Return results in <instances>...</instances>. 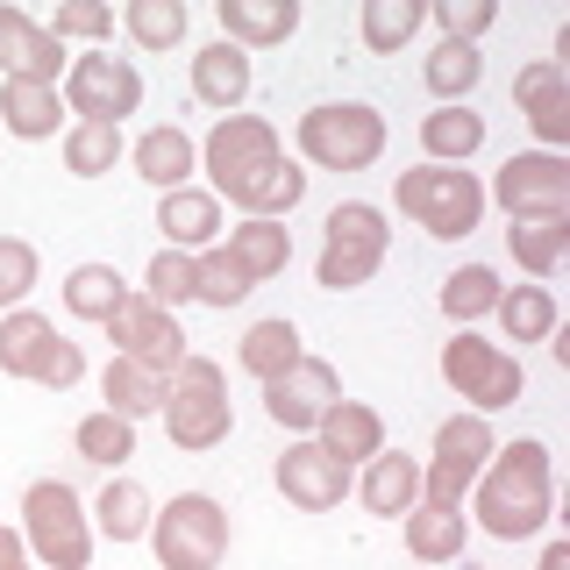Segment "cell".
Wrapping results in <instances>:
<instances>
[{"label":"cell","mask_w":570,"mask_h":570,"mask_svg":"<svg viewBox=\"0 0 570 570\" xmlns=\"http://www.w3.org/2000/svg\"><path fill=\"white\" fill-rule=\"evenodd\" d=\"M478 521L499 542H521V534L549 521V450L542 442L492 450V463L478 471Z\"/></svg>","instance_id":"1"},{"label":"cell","mask_w":570,"mask_h":570,"mask_svg":"<svg viewBox=\"0 0 570 570\" xmlns=\"http://www.w3.org/2000/svg\"><path fill=\"white\" fill-rule=\"evenodd\" d=\"M385 150V115L364 100H328L299 115V157L321 171H364Z\"/></svg>","instance_id":"2"},{"label":"cell","mask_w":570,"mask_h":570,"mask_svg":"<svg viewBox=\"0 0 570 570\" xmlns=\"http://www.w3.org/2000/svg\"><path fill=\"white\" fill-rule=\"evenodd\" d=\"M165 428L178 450H214V442H228V379L214 356H186V364L171 371L165 385Z\"/></svg>","instance_id":"3"},{"label":"cell","mask_w":570,"mask_h":570,"mask_svg":"<svg viewBox=\"0 0 570 570\" xmlns=\"http://www.w3.org/2000/svg\"><path fill=\"white\" fill-rule=\"evenodd\" d=\"M400 214H414L428 236H471L485 214V186L463 165H414L400 171Z\"/></svg>","instance_id":"4"},{"label":"cell","mask_w":570,"mask_h":570,"mask_svg":"<svg viewBox=\"0 0 570 570\" xmlns=\"http://www.w3.org/2000/svg\"><path fill=\"white\" fill-rule=\"evenodd\" d=\"M150 549L165 570H214L228 557V513L207 492H178L165 513H150Z\"/></svg>","instance_id":"5"},{"label":"cell","mask_w":570,"mask_h":570,"mask_svg":"<svg viewBox=\"0 0 570 570\" xmlns=\"http://www.w3.org/2000/svg\"><path fill=\"white\" fill-rule=\"evenodd\" d=\"M22 534H29V549L50 570H86V557H94L86 507H79V492H71V485H58V478H36V485H29V499H22Z\"/></svg>","instance_id":"6"},{"label":"cell","mask_w":570,"mask_h":570,"mask_svg":"<svg viewBox=\"0 0 570 570\" xmlns=\"http://www.w3.org/2000/svg\"><path fill=\"white\" fill-rule=\"evenodd\" d=\"M385 243H392L385 214L371 207V200H343V207L328 214V243H321L314 278L328 285V293H350V285H364L385 264Z\"/></svg>","instance_id":"7"},{"label":"cell","mask_w":570,"mask_h":570,"mask_svg":"<svg viewBox=\"0 0 570 570\" xmlns=\"http://www.w3.org/2000/svg\"><path fill=\"white\" fill-rule=\"evenodd\" d=\"M0 371H8V379H36V385L65 392V385H79L86 356H79V343H65V335H58V321L14 307L8 321H0Z\"/></svg>","instance_id":"8"},{"label":"cell","mask_w":570,"mask_h":570,"mask_svg":"<svg viewBox=\"0 0 570 570\" xmlns=\"http://www.w3.org/2000/svg\"><path fill=\"white\" fill-rule=\"evenodd\" d=\"M492 428L485 414H456V421H442L435 428V463L421 471V507H456L463 513V492L478 485V471L492 463Z\"/></svg>","instance_id":"9"},{"label":"cell","mask_w":570,"mask_h":570,"mask_svg":"<svg viewBox=\"0 0 570 570\" xmlns=\"http://www.w3.org/2000/svg\"><path fill=\"white\" fill-rule=\"evenodd\" d=\"M492 200L507 222H570V157L557 150H521L492 178Z\"/></svg>","instance_id":"10"},{"label":"cell","mask_w":570,"mask_h":570,"mask_svg":"<svg viewBox=\"0 0 570 570\" xmlns=\"http://www.w3.org/2000/svg\"><path fill=\"white\" fill-rule=\"evenodd\" d=\"M442 379L456 385V400H471V414H492V406L521 400V356H507L485 335H450L442 343Z\"/></svg>","instance_id":"11"},{"label":"cell","mask_w":570,"mask_h":570,"mask_svg":"<svg viewBox=\"0 0 570 570\" xmlns=\"http://www.w3.org/2000/svg\"><path fill=\"white\" fill-rule=\"evenodd\" d=\"M65 107L79 121H115V129H121V115H136V107H142V71L129 58L94 50V58H79V65L65 71Z\"/></svg>","instance_id":"12"},{"label":"cell","mask_w":570,"mask_h":570,"mask_svg":"<svg viewBox=\"0 0 570 570\" xmlns=\"http://www.w3.org/2000/svg\"><path fill=\"white\" fill-rule=\"evenodd\" d=\"M107 335H115V356H136V364H150V371H171L186 364V328H178V314H165L157 299H121L115 314H107Z\"/></svg>","instance_id":"13"},{"label":"cell","mask_w":570,"mask_h":570,"mask_svg":"<svg viewBox=\"0 0 570 570\" xmlns=\"http://www.w3.org/2000/svg\"><path fill=\"white\" fill-rule=\"evenodd\" d=\"M200 157H207V171H214V193H236L249 171H264V165H278V129L272 121H257V115H222L214 121V136L200 142Z\"/></svg>","instance_id":"14"},{"label":"cell","mask_w":570,"mask_h":570,"mask_svg":"<svg viewBox=\"0 0 570 570\" xmlns=\"http://www.w3.org/2000/svg\"><path fill=\"white\" fill-rule=\"evenodd\" d=\"M335 400H343V385H335V371L321 364V356H299L293 371H278V379L264 385V414L278 428H293V435H314Z\"/></svg>","instance_id":"15"},{"label":"cell","mask_w":570,"mask_h":570,"mask_svg":"<svg viewBox=\"0 0 570 570\" xmlns=\"http://www.w3.org/2000/svg\"><path fill=\"white\" fill-rule=\"evenodd\" d=\"M278 492L293 499L299 513H335L350 499V463H335L321 442H293V450L278 456Z\"/></svg>","instance_id":"16"},{"label":"cell","mask_w":570,"mask_h":570,"mask_svg":"<svg viewBox=\"0 0 570 570\" xmlns=\"http://www.w3.org/2000/svg\"><path fill=\"white\" fill-rule=\"evenodd\" d=\"M0 71L36 79V86H58V71H65V43L43 22H29L22 8H8V0H0Z\"/></svg>","instance_id":"17"},{"label":"cell","mask_w":570,"mask_h":570,"mask_svg":"<svg viewBox=\"0 0 570 570\" xmlns=\"http://www.w3.org/2000/svg\"><path fill=\"white\" fill-rule=\"evenodd\" d=\"M513 94H521L534 136L557 150V142H570V86H563V65L557 58H534L521 79H513Z\"/></svg>","instance_id":"18"},{"label":"cell","mask_w":570,"mask_h":570,"mask_svg":"<svg viewBox=\"0 0 570 570\" xmlns=\"http://www.w3.org/2000/svg\"><path fill=\"white\" fill-rule=\"evenodd\" d=\"M214 14H222V43H236V50L285 43V36L299 29L293 0H214Z\"/></svg>","instance_id":"19"},{"label":"cell","mask_w":570,"mask_h":570,"mask_svg":"<svg viewBox=\"0 0 570 570\" xmlns=\"http://www.w3.org/2000/svg\"><path fill=\"white\" fill-rule=\"evenodd\" d=\"M314 442H321V450H328L335 463H371V456L385 450V421L371 414L364 400H335L328 414H321Z\"/></svg>","instance_id":"20"},{"label":"cell","mask_w":570,"mask_h":570,"mask_svg":"<svg viewBox=\"0 0 570 570\" xmlns=\"http://www.w3.org/2000/svg\"><path fill=\"white\" fill-rule=\"evenodd\" d=\"M364 507L371 513H385V521H400V513H414L421 507V463L406 456V450H379L364 463Z\"/></svg>","instance_id":"21"},{"label":"cell","mask_w":570,"mask_h":570,"mask_svg":"<svg viewBox=\"0 0 570 570\" xmlns=\"http://www.w3.org/2000/svg\"><path fill=\"white\" fill-rule=\"evenodd\" d=\"M157 228H165V249H214V236H222V200L214 193H193V186H178L157 200Z\"/></svg>","instance_id":"22"},{"label":"cell","mask_w":570,"mask_h":570,"mask_svg":"<svg viewBox=\"0 0 570 570\" xmlns=\"http://www.w3.org/2000/svg\"><path fill=\"white\" fill-rule=\"evenodd\" d=\"M249 222H278V214H293L299 200H307V171L293 165V157H278V165H264V171H249L236 193H228Z\"/></svg>","instance_id":"23"},{"label":"cell","mask_w":570,"mask_h":570,"mask_svg":"<svg viewBox=\"0 0 570 570\" xmlns=\"http://www.w3.org/2000/svg\"><path fill=\"white\" fill-rule=\"evenodd\" d=\"M228 257H236V272L249 285H264V278H278L285 264H293V228H278V222H243V228H228Z\"/></svg>","instance_id":"24"},{"label":"cell","mask_w":570,"mask_h":570,"mask_svg":"<svg viewBox=\"0 0 570 570\" xmlns=\"http://www.w3.org/2000/svg\"><path fill=\"white\" fill-rule=\"evenodd\" d=\"M165 371H150V364H136V356H115L107 364V379H100V392H107V414H121V421H142V414H157L165 406Z\"/></svg>","instance_id":"25"},{"label":"cell","mask_w":570,"mask_h":570,"mask_svg":"<svg viewBox=\"0 0 570 570\" xmlns=\"http://www.w3.org/2000/svg\"><path fill=\"white\" fill-rule=\"evenodd\" d=\"M193 165H200V150H193L186 129H150L136 136V178H150L157 193H178L193 178Z\"/></svg>","instance_id":"26"},{"label":"cell","mask_w":570,"mask_h":570,"mask_svg":"<svg viewBox=\"0 0 570 570\" xmlns=\"http://www.w3.org/2000/svg\"><path fill=\"white\" fill-rule=\"evenodd\" d=\"M193 94H200L207 107H243V94H249V50H236V43H207L200 58H193Z\"/></svg>","instance_id":"27"},{"label":"cell","mask_w":570,"mask_h":570,"mask_svg":"<svg viewBox=\"0 0 570 570\" xmlns=\"http://www.w3.org/2000/svg\"><path fill=\"white\" fill-rule=\"evenodd\" d=\"M0 121H8L14 136H29V142L58 136V86H36V79H8V86H0Z\"/></svg>","instance_id":"28"},{"label":"cell","mask_w":570,"mask_h":570,"mask_svg":"<svg viewBox=\"0 0 570 570\" xmlns=\"http://www.w3.org/2000/svg\"><path fill=\"white\" fill-rule=\"evenodd\" d=\"M499 328H507V343H549L557 335V299H549V285H513V293H499Z\"/></svg>","instance_id":"29"},{"label":"cell","mask_w":570,"mask_h":570,"mask_svg":"<svg viewBox=\"0 0 570 570\" xmlns=\"http://www.w3.org/2000/svg\"><path fill=\"white\" fill-rule=\"evenodd\" d=\"M236 356H243V371H249V379H264V385H272L278 371H293L307 350H299V328H293V321H257V328L243 335V350H236Z\"/></svg>","instance_id":"30"},{"label":"cell","mask_w":570,"mask_h":570,"mask_svg":"<svg viewBox=\"0 0 570 570\" xmlns=\"http://www.w3.org/2000/svg\"><path fill=\"white\" fill-rule=\"evenodd\" d=\"M421 142L435 165H463V157L485 142V115H471V107H435V115L421 121Z\"/></svg>","instance_id":"31"},{"label":"cell","mask_w":570,"mask_h":570,"mask_svg":"<svg viewBox=\"0 0 570 570\" xmlns=\"http://www.w3.org/2000/svg\"><path fill=\"white\" fill-rule=\"evenodd\" d=\"M406 549H414L421 563L463 557V513L456 507H414V513H406Z\"/></svg>","instance_id":"32"},{"label":"cell","mask_w":570,"mask_h":570,"mask_svg":"<svg viewBox=\"0 0 570 570\" xmlns=\"http://www.w3.org/2000/svg\"><path fill=\"white\" fill-rule=\"evenodd\" d=\"M121 299H129V285H121L115 264H79V272L65 278V307L79 314V321H107Z\"/></svg>","instance_id":"33"},{"label":"cell","mask_w":570,"mask_h":570,"mask_svg":"<svg viewBox=\"0 0 570 570\" xmlns=\"http://www.w3.org/2000/svg\"><path fill=\"white\" fill-rule=\"evenodd\" d=\"M100 534L107 542H142V534H150V492L136 485V478H115V485L100 492Z\"/></svg>","instance_id":"34"},{"label":"cell","mask_w":570,"mask_h":570,"mask_svg":"<svg viewBox=\"0 0 570 570\" xmlns=\"http://www.w3.org/2000/svg\"><path fill=\"white\" fill-rule=\"evenodd\" d=\"M421 22H428V8H421V0H364V43L379 50V58L406 50Z\"/></svg>","instance_id":"35"},{"label":"cell","mask_w":570,"mask_h":570,"mask_svg":"<svg viewBox=\"0 0 570 570\" xmlns=\"http://www.w3.org/2000/svg\"><path fill=\"white\" fill-rule=\"evenodd\" d=\"M478 79H485V58H478V43H435V58H428V94H435L442 107H456Z\"/></svg>","instance_id":"36"},{"label":"cell","mask_w":570,"mask_h":570,"mask_svg":"<svg viewBox=\"0 0 570 570\" xmlns=\"http://www.w3.org/2000/svg\"><path fill=\"white\" fill-rule=\"evenodd\" d=\"M499 293H507V285H499L492 264H463V272L442 278V314H450V321H478V314L499 307Z\"/></svg>","instance_id":"37"},{"label":"cell","mask_w":570,"mask_h":570,"mask_svg":"<svg viewBox=\"0 0 570 570\" xmlns=\"http://www.w3.org/2000/svg\"><path fill=\"white\" fill-rule=\"evenodd\" d=\"M507 243H513V264H521V272L549 278L563 264V249H570V222H513Z\"/></svg>","instance_id":"38"},{"label":"cell","mask_w":570,"mask_h":570,"mask_svg":"<svg viewBox=\"0 0 570 570\" xmlns=\"http://www.w3.org/2000/svg\"><path fill=\"white\" fill-rule=\"evenodd\" d=\"M71 442H79V456L86 463H107V471H115V463H129L136 456V421H121V414H86L79 428H71Z\"/></svg>","instance_id":"39"},{"label":"cell","mask_w":570,"mask_h":570,"mask_svg":"<svg viewBox=\"0 0 570 570\" xmlns=\"http://www.w3.org/2000/svg\"><path fill=\"white\" fill-rule=\"evenodd\" d=\"M121 29H129L142 50H171L178 36H186V0H129V8H121Z\"/></svg>","instance_id":"40"},{"label":"cell","mask_w":570,"mask_h":570,"mask_svg":"<svg viewBox=\"0 0 570 570\" xmlns=\"http://www.w3.org/2000/svg\"><path fill=\"white\" fill-rule=\"evenodd\" d=\"M115 157H121V129H115V121H71V136H65V165L79 171V178L115 171Z\"/></svg>","instance_id":"41"},{"label":"cell","mask_w":570,"mask_h":570,"mask_svg":"<svg viewBox=\"0 0 570 570\" xmlns=\"http://www.w3.org/2000/svg\"><path fill=\"white\" fill-rule=\"evenodd\" d=\"M243 293H249V278L236 272V257H228L222 243L193 257V299H207V307H236Z\"/></svg>","instance_id":"42"},{"label":"cell","mask_w":570,"mask_h":570,"mask_svg":"<svg viewBox=\"0 0 570 570\" xmlns=\"http://www.w3.org/2000/svg\"><path fill=\"white\" fill-rule=\"evenodd\" d=\"M142 299H157V307H178V299H193V257L186 249H157L150 257V278H142Z\"/></svg>","instance_id":"43"},{"label":"cell","mask_w":570,"mask_h":570,"mask_svg":"<svg viewBox=\"0 0 570 570\" xmlns=\"http://www.w3.org/2000/svg\"><path fill=\"white\" fill-rule=\"evenodd\" d=\"M428 14L442 22V43H478V36H485V29L499 22V8H492V0H435Z\"/></svg>","instance_id":"44"},{"label":"cell","mask_w":570,"mask_h":570,"mask_svg":"<svg viewBox=\"0 0 570 570\" xmlns=\"http://www.w3.org/2000/svg\"><path fill=\"white\" fill-rule=\"evenodd\" d=\"M50 36H58V43L65 36H94L100 43V36H115V8H100V0H65V8L50 14Z\"/></svg>","instance_id":"45"},{"label":"cell","mask_w":570,"mask_h":570,"mask_svg":"<svg viewBox=\"0 0 570 570\" xmlns=\"http://www.w3.org/2000/svg\"><path fill=\"white\" fill-rule=\"evenodd\" d=\"M29 285H36V249L14 243V236H0V307H14Z\"/></svg>","instance_id":"46"},{"label":"cell","mask_w":570,"mask_h":570,"mask_svg":"<svg viewBox=\"0 0 570 570\" xmlns=\"http://www.w3.org/2000/svg\"><path fill=\"white\" fill-rule=\"evenodd\" d=\"M0 570H22V534L0 528Z\"/></svg>","instance_id":"47"},{"label":"cell","mask_w":570,"mask_h":570,"mask_svg":"<svg viewBox=\"0 0 570 570\" xmlns=\"http://www.w3.org/2000/svg\"><path fill=\"white\" fill-rule=\"evenodd\" d=\"M542 570H570V542H549L542 549Z\"/></svg>","instance_id":"48"},{"label":"cell","mask_w":570,"mask_h":570,"mask_svg":"<svg viewBox=\"0 0 570 570\" xmlns=\"http://www.w3.org/2000/svg\"><path fill=\"white\" fill-rule=\"evenodd\" d=\"M22 570H29V563H22Z\"/></svg>","instance_id":"49"}]
</instances>
